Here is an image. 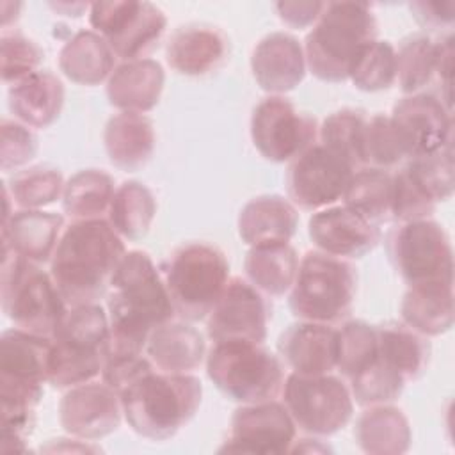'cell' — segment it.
<instances>
[{
    "label": "cell",
    "mask_w": 455,
    "mask_h": 455,
    "mask_svg": "<svg viewBox=\"0 0 455 455\" xmlns=\"http://www.w3.org/2000/svg\"><path fill=\"white\" fill-rule=\"evenodd\" d=\"M409 9L416 21L425 28L451 27L455 20L453 2H412L409 4Z\"/></svg>",
    "instance_id": "681fc988"
},
{
    "label": "cell",
    "mask_w": 455,
    "mask_h": 455,
    "mask_svg": "<svg viewBox=\"0 0 455 455\" xmlns=\"http://www.w3.org/2000/svg\"><path fill=\"white\" fill-rule=\"evenodd\" d=\"M355 290L357 274L347 259L309 251L299 261L290 309L299 320L334 325L348 316Z\"/></svg>",
    "instance_id": "ba28073f"
},
{
    "label": "cell",
    "mask_w": 455,
    "mask_h": 455,
    "mask_svg": "<svg viewBox=\"0 0 455 455\" xmlns=\"http://www.w3.org/2000/svg\"><path fill=\"white\" fill-rule=\"evenodd\" d=\"M7 185V183H5ZM64 178L59 169L36 165L20 171L7 185L12 203L21 210H41L62 197Z\"/></svg>",
    "instance_id": "ab89813d"
},
{
    "label": "cell",
    "mask_w": 455,
    "mask_h": 455,
    "mask_svg": "<svg viewBox=\"0 0 455 455\" xmlns=\"http://www.w3.org/2000/svg\"><path fill=\"white\" fill-rule=\"evenodd\" d=\"M348 78L366 92L389 89L396 80V50L387 41L373 39L357 53Z\"/></svg>",
    "instance_id": "f35d334b"
},
{
    "label": "cell",
    "mask_w": 455,
    "mask_h": 455,
    "mask_svg": "<svg viewBox=\"0 0 455 455\" xmlns=\"http://www.w3.org/2000/svg\"><path fill=\"white\" fill-rule=\"evenodd\" d=\"M307 233L320 252L341 259L363 258L380 240L379 228L345 204L315 212L307 222Z\"/></svg>",
    "instance_id": "d6986e66"
},
{
    "label": "cell",
    "mask_w": 455,
    "mask_h": 455,
    "mask_svg": "<svg viewBox=\"0 0 455 455\" xmlns=\"http://www.w3.org/2000/svg\"><path fill=\"white\" fill-rule=\"evenodd\" d=\"M354 169L323 144L315 142L290 160L286 190L302 210L318 212L343 197Z\"/></svg>",
    "instance_id": "5bb4252c"
},
{
    "label": "cell",
    "mask_w": 455,
    "mask_h": 455,
    "mask_svg": "<svg viewBox=\"0 0 455 455\" xmlns=\"http://www.w3.org/2000/svg\"><path fill=\"white\" fill-rule=\"evenodd\" d=\"M43 50L21 34H4L0 39V69L2 80L14 85L32 73L39 71Z\"/></svg>",
    "instance_id": "f6af8a7d"
},
{
    "label": "cell",
    "mask_w": 455,
    "mask_h": 455,
    "mask_svg": "<svg viewBox=\"0 0 455 455\" xmlns=\"http://www.w3.org/2000/svg\"><path fill=\"white\" fill-rule=\"evenodd\" d=\"M297 251L290 243L251 247L243 268L249 283L263 295L281 297L293 286L299 270Z\"/></svg>",
    "instance_id": "d6a6232c"
},
{
    "label": "cell",
    "mask_w": 455,
    "mask_h": 455,
    "mask_svg": "<svg viewBox=\"0 0 455 455\" xmlns=\"http://www.w3.org/2000/svg\"><path fill=\"white\" fill-rule=\"evenodd\" d=\"M297 224L295 204L275 194L251 199L238 215L240 238L251 247L290 243Z\"/></svg>",
    "instance_id": "cb8c5ba5"
},
{
    "label": "cell",
    "mask_w": 455,
    "mask_h": 455,
    "mask_svg": "<svg viewBox=\"0 0 455 455\" xmlns=\"http://www.w3.org/2000/svg\"><path fill=\"white\" fill-rule=\"evenodd\" d=\"M37 151V137L34 132L12 119H2L0 123V165L4 171H11L28 164Z\"/></svg>",
    "instance_id": "7dc6e473"
},
{
    "label": "cell",
    "mask_w": 455,
    "mask_h": 455,
    "mask_svg": "<svg viewBox=\"0 0 455 455\" xmlns=\"http://www.w3.org/2000/svg\"><path fill=\"white\" fill-rule=\"evenodd\" d=\"M437 57H435V76L441 87V101L451 110V76H453V36L435 41Z\"/></svg>",
    "instance_id": "816d5d0a"
},
{
    "label": "cell",
    "mask_w": 455,
    "mask_h": 455,
    "mask_svg": "<svg viewBox=\"0 0 455 455\" xmlns=\"http://www.w3.org/2000/svg\"><path fill=\"white\" fill-rule=\"evenodd\" d=\"M89 21L123 62L148 59L162 39L167 18L149 2H94Z\"/></svg>",
    "instance_id": "7c38bea8"
},
{
    "label": "cell",
    "mask_w": 455,
    "mask_h": 455,
    "mask_svg": "<svg viewBox=\"0 0 455 455\" xmlns=\"http://www.w3.org/2000/svg\"><path fill=\"white\" fill-rule=\"evenodd\" d=\"M306 68L302 44L286 32L265 36L251 55V69L258 85L272 96L293 91L304 80Z\"/></svg>",
    "instance_id": "ffe728a7"
},
{
    "label": "cell",
    "mask_w": 455,
    "mask_h": 455,
    "mask_svg": "<svg viewBox=\"0 0 455 455\" xmlns=\"http://www.w3.org/2000/svg\"><path fill=\"white\" fill-rule=\"evenodd\" d=\"M437 43L427 34L403 39L396 52V80L405 94H416L435 76Z\"/></svg>",
    "instance_id": "74e56055"
},
{
    "label": "cell",
    "mask_w": 455,
    "mask_h": 455,
    "mask_svg": "<svg viewBox=\"0 0 455 455\" xmlns=\"http://www.w3.org/2000/svg\"><path fill=\"white\" fill-rule=\"evenodd\" d=\"M405 169L435 204L451 197L455 188L453 144L435 153L411 158Z\"/></svg>",
    "instance_id": "7bdbcfd3"
},
{
    "label": "cell",
    "mask_w": 455,
    "mask_h": 455,
    "mask_svg": "<svg viewBox=\"0 0 455 455\" xmlns=\"http://www.w3.org/2000/svg\"><path fill=\"white\" fill-rule=\"evenodd\" d=\"M0 297L2 309L14 327L46 338L55 336L68 313L52 275L11 249H2Z\"/></svg>",
    "instance_id": "8992f818"
},
{
    "label": "cell",
    "mask_w": 455,
    "mask_h": 455,
    "mask_svg": "<svg viewBox=\"0 0 455 455\" xmlns=\"http://www.w3.org/2000/svg\"><path fill=\"white\" fill-rule=\"evenodd\" d=\"M165 75L153 59L128 60L116 66L107 80L110 105L121 112L144 114L156 107L164 91Z\"/></svg>",
    "instance_id": "d4e9b609"
},
{
    "label": "cell",
    "mask_w": 455,
    "mask_h": 455,
    "mask_svg": "<svg viewBox=\"0 0 455 455\" xmlns=\"http://www.w3.org/2000/svg\"><path fill=\"white\" fill-rule=\"evenodd\" d=\"M226 50L228 39L219 28L192 23L172 32L165 57L174 71L199 76L217 69L226 59Z\"/></svg>",
    "instance_id": "603a6c76"
},
{
    "label": "cell",
    "mask_w": 455,
    "mask_h": 455,
    "mask_svg": "<svg viewBox=\"0 0 455 455\" xmlns=\"http://www.w3.org/2000/svg\"><path fill=\"white\" fill-rule=\"evenodd\" d=\"M7 103L20 123L32 128H46L62 110L64 87L53 73L39 69L9 87Z\"/></svg>",
    "instance_id": "4316f807"
},
{
    "label": "cell",
    "mask_w": 455,
    "mask_h": 455,
    "mask_svg": "<svg viewBox=\"0 0 455 455\" xmlns=\"http://www.w3.org/2000/svg\"><path fill=\"white\" fill-rule=\"evenodd\" d=\"M281 395L295 427L315 437L339 432L354 412L348 386L332 373L299 375L291 371L284 379Z\"/></svg>",
    "instance_id": "30bf717a"
},
{
    "label": "cell",
    "mask_w": 455,
    "mask_h": 455,
    "mask_svg": "<svg viewBox=\"0 0 455 455\" xmlns=\"http://www.w3.org/2000/svg\"><path fill=\"white\" fill-rule=\"evenodd\" d=\"M116 187L110 174L98 169H84L73 174L62 190V208L75 220L101 219L108 213Z\"/></svg>",
    "instance_id": "d590c367"
},
{
    "label": "cell",
    "mask_w": 455,
    "mask_h": 455,
    "mask_svg": "<svg viewBox=\"0 0 455 455\" xmlns=\"http://www.w3.org/2000/svg\"><path fill=\"white\" fill-rule=\"evenodd\" d=\"M316 119L283 96L261 100L251 116L254 148L270 162H290L316 142Z\"/></svg>",
    "instance_id": "4fadbf2b"
},
{
    "label": "cell",
    "mask_w": 455,
    "mask_h": 455,
    "mask_svg": "<svg viewBox=\"0 0 455 455\" xmlns=\"http://www.w3.org/2000/svg\"><path fill=\"white\" fill-rule=\"evenodd\" d=\"M386 247L393 267L409 286L453 284V249L437 222H400L387 235Z\"/></svg>",
    "instance_id": "8fae6325"
},
{
    "label": "cell",
    "mask_w": 455,
    "mask_h": 455,
    "mask_svg": "<svg viewBox=\"0 0 455 455\" xmlns=\"http://www.w3.org/2000/svg\"><path fill=\"white\" fill-rule=\"evenodd\" d=\"M64 217L43 210H18L2 222V249L32 263H48L57 249Z\"/></svg>",
    "instance_id": "7402d4cb"
},
{
    "label": "cell",
    "mask_w": 455,
    "mask_h": 455,
    "mask_svg": "<svg viewBox=\"0 0 455 455\" xmlns=\"http://www.w3.org/2000/svg\"><path fill=\"white\" fill-rule=\"evenodd\" d=\"M110 44L94 30L76 32L59 53L60 71L78 85H98L116 69Z\"/></svg>",
    "instance_id": "f1b7e54d"
},
{
    "label": "cell",
    "mask_w": 455,
    "mask_h": 455,
    "mask_svg": "<svg viewBox=\"0 0 455 455\" xmlns=\"http://www.w3.org/2000/svg\"><path fill=\"white\" fill-rule=\"evenodd\" d=\"M323 7H325V2H277L275 4L279 18L293 28H306L309 25H315Z\"/></svg>",
    "instance_id": "f907efd6"
},
{
    "label": "cell",
    "mask_w": 455,
    "mask_h": 455,
    "mask_svg": "<svg viewBox=\"0 0 455 455\" xmlns=\"http://www.w3.org/2000/svg\"><path fill=\"white\" fill-rule=\"evenodd\" d=\"M206 371L217 389L238 403L275 400L284 384L279 357L252 341L213 343Z\"/></svg>",
    "instance_id": "9c48e42d"
},
{
    "label": "cell",
    "mask_w": 455,
    "mask_h": 455,
    "mask_svg": "<svg viewBox=\"0 0 455 455\" xmlns=\"http://www.w3.org/2000/svg\"><path fill=\"white\" fill-rule=\"evenodd\" d=\"M295 435L297 427L284 403H242L231 416L229 435L220 451L281 455L291 450Z\"/></svg>",
    "instance_id": "2e32d148"
},
{
    "label": "cell",
    "mask_w": 455,
    "mask_h": 455,
    "mask_svg": "<svg viewBox=\"0 0 455 455\" xmlns=\"http://www.w3.org/2000/svg\"><path fill=\"white\" fill-rule=\"evenodd\" d=\"M146 354L158 371L192 373L206 355V343L203 334L185 320H169L151 331Z\"/></svg>",
    "instance_id": "484cf974"
},
{
    "label": "cell",
    "mask_w": 455,
    "mask_h": 455,
    "mask_svg": "<svg viewBox=\"0 0 455 455\" xmlns=\"http://www.w3.org/2000/svg\"><path fill=\"white\" fill-rule=\"evenodd\" d=\"M123 416L142 437L164 441L188 423L201 405L203 386L192 373L151 370L121 393Z\"/></svg>",
    "instance_id": "3957f363"
},
{
    "label": "cell",
    "mask_w": 455,
    "mask_h": 455,
    "mask_svg": "<svg viewBox=\"0 0 455 455\" xmlns=\"http://www.w3.org/2000/svg\"><path fill=\"white\" fill-rule=\"evenodd\" d=\"M103 142L110 162L123 171L146 165L155 151V130L149 117L137 112H119L108 119Z\"/></svg>",
    "instance_id": "83f0119b"
},
{
    "label": "cell",
    "mask_w": 455,
    "mask_h": 455,
    "mask_svg": "<svg viewBox=\"0 0 455 455\" xmlns=\"http://www.w3.org/2000/svg\"><path fill=\"white\" fill-rule=\"evenodd\" d=\"M156 203L151 190L139 181L121 183L108 208V224L121 238H142L155 219Z\"/></svg>",
    "instance_id": "e575fe53"
},
{
    "label": "cell",
    "mask_w": 455,
    "mask_h": 455,
    "mask_svg": "<svg viewBox=\"0 0 455 455\" xmlns=\"http://www.w3.org/2000/svg\"><path fill=\"white\" fill-rule=\"evenodd\" d=\"M108 288L110 334L105 359L140 355L146 352L151 331L176 316L162 272L148 252L126 251Z\"/></svg>",
    "instance_id": "6da1fadb"
},
{
    "label": "cell",
    "mask_w": 455,
    "mask_h": 455,
    "mask_svg": "<svg viewBox=\"0 0 455 455\" xmlns=\"http://www.w3.org/2000/svg\"><path fill=\"white\" fill-rule=\"evenodd\" d=\"M393 174L389 171L364 167L354 171L343 192V204L373 226L391 219Z\"/></svg>",
    "instance_id": "836d02e7"
},
{
    "label": "cell",
    "mask_w": 455,
    "mask_h": 455,
    "mask_svg": "<svg viewBox=\"0 0 455 455\" xmlns=\"http://www.w3.org/2000/svg\"><path fill=\"white\" fill-rule=\"evenodd\" d=\"M435 210V203L423 192V188L412 180L407 169H400L393 174V197H391V219L398 222H412L428 219Z\"/></svg>",
    "instance_id": "bcb514c9"
},
{
    "label": "cell",
    "mask_w": 455,
    "mask_h": 455,
    "mask_svg": "<svg viewBox=\"0 0 455 455\" xmlns=\"http://www.w3.org/2000/svg\"><path fill=\"white\" fill-rule=\"evenodd\" d=\"M405 158L398 142L391 119L384 114L368 117L363 140V162L364 167L391 171L398 167Z\"/></svg>",
    "instance_id": "ee69618b"
},
{
    "label": "cell",
    "mask_w": 455,
    "mask_h": 455,
    "mask_svg": "<svg viewBox=\"0 0 455 455\" xmlns=\"http://www.w3.org/2000/svg\"><path fill=\"white\" fill-rule=\"evenodd\" d=\"M377 32L370 4L327 2L302 46L307 69L323 82L347 80L357 53Z\"/></svg>",
    "instance_id": "277c9868"
},
{
    "label": "cell",
    "mask_w": 455,
    "mask_h": 455,
    "mask_svg": "<svg viewBox=\"0 0 455 455\" xmlns=\"http://www.w3.org/2000/svg\"><path fill=\"white\" fill-rule=\"evenodd\" d=\"M379 355L375 325L363 320L345 322L338 329L336 370L348 380L371 364Z\"/></svg>",
    "instance_id": "60d3db41"
},
{
    "label": "cell",
    "mask_w": 455,
    "mask_h": 455,
    "mask_svg": "<svg viewBox=\"0 0 455 455\" xmlns=\"http://www.w3.org/2000/svg\"><path fill=\"white\" fill-rule=\"evenodd\" d=\"M355 441L370 455H400L411 446V427L405 414L389 405H371L355 421Z\"/></svg>",
    "instance_id": "4dcf8cb0"
},
{
    "label": "cell",
    "mask_w": 455,
    "mask_h": 455,
    "mask_svg": "<svg viewBox=\"0 0 455 455\" xmlns=\"http://www.w3.org/2000/svg\"><path fill=\"white\" fill-rule=\"evenodd\" d=\"M379 357L395 368L405 380L419 379L430 361V341L427 336L407 327L403 322L375 325Z\"/></svg>",
    "instance_id": "1f68e13d"
},
{
    "label": "cell",
    "mask_w": 455,
    "mask_h": 455,
    "mask_svg": "<svg viewBox=\"0 0 455 455\" xmlns=\"http://www.w3.org/2000/svg\"><path fill=\"white\" fill-rule=\"evenodd\" d=\"M121 416V396L103 380L68 389L59 403L62 428L80 441H94L116 432Z\"/></svg>",
    "instance_id": "ac0fdd59"
},
{
    "label": "cell",
    "mask_w": 455,
    "mask_h": 455,
    "mask_svg": "<svg viewBox=\"0 0 455 455\" xmlns=\"http://www.w3.org/2000/svg\"><path fill=\"white\" fill-rule=\"evenodd\" d=\"M126 254L123 238L105 219L73 220L60 235L50 275L69 307L96 304Z\"/></svg>",
    "instance_id": "7a4b0ae2"
},
{
    "label": "cell",
    "mask_w": 455,
    "mask_h": 455,
    "mask_svg": "<svg viewBox=\"0 0 455 455\" xmlns=\"http://www.w3.org/2000/svg\"><path fill=\"white\" fill-rule=\"evenodd\" d=\"M368 117L361 110L343 108L327 116L318 128L320 144L341 156L354 171L364 169L363 140Z\"/></svg>",
    "instance_id": "8d00e7d4"
},
{
    "label": "cell",
    "mask_w": 455,
    "mask_h": 455,
    "mask_svg": "<svg viewBox=\"0 0 455 455\" xmlns=\"http://www.w3.org/2000/svg\"><path fill=\"white\" fill-rule=\"evenodd\" d=\"M405 382L395 368L377 355L371 364L348 379V389L359 405L371 407L395 402L402 395Z\"/></svg>",
    "instance_id": "b9f144b4"
},
{
    "label": "cell",
    "mask_w": 455,
    "mask_h": 455,
    "mask_svg": "<svg viewBox=\"0 0 455 455\" xmlns=\"http://www.w3.org/2000/svg\"><path fill=\"white\" fill-rule=\"evenodd\" d=\"M277 350L293 373H332L338 359V329L331 323L300 320L279 336Z\"/></svg>",
    "instance_id": "44dd1931"
},
{
    "label": "cell",
    "mask_w": 455,
    "mask_h": 455,
    "mask_svg": "<svg viewBox=\"0 0 455 455\" xmlns=\"http://www.w3.org/2000/svg\"><path fill=\"white\" fill-rule=\"evenodd\" d=\"M402 322L423 336H439L453 325V284L409 286L400 304Z\"/></svg>",
    "instance_id": "f546056e"
},
{
    "label": "cell",
    "mask_w": 455,
    "mask_h": 455,
    "mask_svg": "<svg viewBox=\"0 0 455 455\" xmlns=\"http://www.w3.org/2000/svg\"><path fill=\"white\" fill-rule=\"evenodd\" d=\"M270 307L265 295L242 277H231L208 313V336L213 343L252 341L267 338Z\"/></svg>",
    "instance_id": "e0dca14e"
},
{
    "label": "cell",
    "mask_w": 455,
    "mask_h": 455,
    "mask_svg": "<svg viewBox=\"0 0 455 455\" xmlns=\"http://www.w3.org/2000/svg\"><path fill=\"white\" fill-rule=\"evenodd\" d=\"M389 119L407 160L453 144L451 110L432 92L407 94L393 107Z\"/></svg>",
    "instance_id": "9a60e30c"
},
{
    "label": "cell",
    "mask_w": 455,
    "mask_h": 455,
    "mask_svg": "<svg viewBox=\"0 0 455 455\" xmlns=\"http://www.w3.org/2000/svg\"><path fill=\"white\" fill-rule=\"evenodd\" d=\"M155 370L153 363L140 355H117V357H107L101 370V380L121 393L124 387H128L132 382H135L144 373Z\"/></svg>",
    "instance_id": "c3c4849f"
},
{
    "label": "cell",
    "mask_w": 455,
    "mask_h": 455,
    "mask_svg": "<svg viewBox=\"0 0 455 455\" xmlns=\"http://www.w3.org/2000/svg\"><path fill=\"white\" fill-rule=\"evenodd\" d=\"M108 334V313L100 304L69 307L52 338L48 382L71 389L101 375Z\"/></svg>",
    "instance_id": "5b68a950"
},
{
    "label": "cell",
    "mask_w": 455,
    "mask_h": 455,
    "mask_svg": "<svg viewBox=\"0 0 455 455\" xmlns=\"http://www.w3.org/2000/svg\"><path fill=\"white\" fill-rule=\"evenodd\" d=\"M176 316L197 322L208 316L229 281V263L224 252L204 242L178 247L162 267Z\"/></svg>",
    "instance_id": "52a82bcc"
}]
</instances>
